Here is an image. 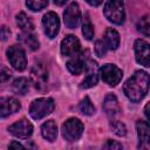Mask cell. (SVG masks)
<instances>
[{
	"label": "cell",
	"mask_w": 150,
	"mask_h": 150,
	"mask_svg": "<svg viewBox=\"0 0 150 150\" xmlns=\"http://www.w3.org/2000/svg\"><path fill=\"white\" fill-rule=\"evenodd\" d=\"M150 87V76L144 70H137L129 77L124 86L123 91L125 96L132 102H139L148 93Z\"/></svg>",
	"instance_id": "1"
},
{
	"label": "cell",
	"mask_w": 150,
	"mask_h": 150,
	"mask_svg": "<svg viewBox=\"0 0 150 150\" xmlns=\"http://www.w3.org/2000/svg\"><path fill=\"white\" fill-rule=\"evenodd\" d=\"M103 13L105 18L116 25H122L125 19L123 0H108L104 5Z\"/></svg>",
	"instance_id": "2"
},
{
	"label": "cell",
	"mask_w": 150,
	"mask_h": 150,
	"mask_svg": "<svg viewBox=\"0 0 150 150\" xmlns=\"http://www.w3.org/2000/svg\"><path fill=\"white\" fill-rule=\"evenodd\" d=\"M55 108L54 101L50 97H41L34 100L29 107V115L34 120H40L49 115Z\"/></svg>",
	"instance_id": "3"
},
{
	"label": "cell",
	"mask_w": 150,
	"mask_h": 150,
	"mask_svg": "<svg viewBox=\"0 0 150 150\" xmlns=\"http://www.w3.org/2000/svg\"><path fill=\"white\" fill-rule=\"evenodd\" d=\"M83 128L84 127L79 118H69L62 124V135L67 141L74 142L82 136Z\"/></svg>",
	"instance_id": "4"
},
{
	"label": "cell",
	"mask_w": 150,
	"mask_h": 150,
	"mask_svg": "<svg viewBox=\"0 0 150 150\" xmlns=\"http://www.w3.org/2000/svg\"><path fill=\"white\" fill-rule=\"evenodd\" d=\"M7 57L8 61L11 63V66L19 71L25 70L26 66H27V59H26V54L25 50L18 46V45H13L7 49Z\"/></svg>",
	"instance_id": "5"
},
{
	"label": "cell",
	"mask_w": 150,
	"mask_h": 150,
	"mask_svg": "<svg viewBox=\"0 0 150 150\" xmlns=\"http://www.w3.org/2000/svg\"><path fill=\"white\" fill-rule=\"evenodd\" d=\"M100 75L102 77V80L110 87H115L116 84L120 83V81L122 80L123 73L122 70L116 67L115 64H110L107 63L103 67H101L100 69Z\"/></svg>",
	"instance_id": "6"
},
{
	"label": "cell",
	"mask_w": 150,
	"mask_h": 150,
	"mask_svg": "<svg viewBox=\"0 0 150 150\" xmlns=\"http://www.w3.org/2000/svg\"><path fill=\"white\" fill-rule=\"evenodd\" d=\"M30 81L38 90H42L46 88V84L48 82V71L42 63L38 62L33 66L30 70Z\"/></svg>",
	"instance_id": "7"
},
{
	"label": "cell",
	"mask_w": 150,
	"mask_h": 150,
	"mask_svg": "<svg viewBox=\"0 0 150 150\" xmlns=\"http://www.w3.org/2000/svg\"><path fill=\"white\" fill-rule=\"evenodd\" d=\"M134 49L136 61L144 67H150V45L144 40H136Z\"/></svg>",
	"instance_id": "8"
},
{
	"label": "cell",
	"mask_w": 150,
	"mask_h": 150,
	"mask_svg": "<svg viewBox=\"0 0 150 150\" xmlns=\"http://www.w3.org/2000/svg\"><path fill=\"white\" fill-rule=\"evenodd\" d=\"M64 23L68 28L75 29L81 22V11L76 2H71L63 13Z\"/></svg>",
	"instance_id": "9"
},
{
	"label": "cell",
	"mask_w": 150,
	"mask_h": 150,
	"mask_svg": "<svg viewBox=\"0 0 150 150\" xmlns=\"http://www.w3.org/2000/svg\"><path fill=\"white\" fill-rule=\"evenodd\" d=\"M42 25H43V29L46 35L49 39H53L56 36V34L59 33V28H60V20L59 16L54 13V12H48L43 15L42 18Z\"/></svg>",
	"instance_id": "10"
},
{
	"label": "cell",
	"mask_w": 150,
	"mask_h": 150,
	"mask_svg": "<svg viewBox=\"0 0 150 150\" xmlns=\"http://www.w3.org/2000/svg\"><path fill=\"white\" fill-rule=\"evenodd\" d=\"M8 130L13 136L25 139V138H28L33 134V125L30 124V122L22 118V120H19L18 122L13 123L12 125H9Z\"/></svg>",
	"instance_id": "11"
},
{
	"label": "cell",
	"mask_w": 150,
	"mask_h": 150,
	"mask_svg": "<svg viewBox=\"0 0 150 150\" xmlns=\"http://www.w3.org/2000/svg\"><path fill=\"white\" fill-rule=\"evenodd\" d=\"M84 71L87 73V76L82 81V83H81L80 87L83 88V89H87V88H91L95 84H97L98 75H97V64H96V62L93 61V60H90V59L87 60Z\"/></svg>",
	"instance_id": "12"
},
{
	"label": "cell",
	"mask_w": 150,
	"mask_h": 150,
	"mask_svg": "<svg viewBox=\"0 0 150 150\" xmlns=\"http://www.w3.org/2000/svg\"><path fill=\"white\" fill-rule=\"evenodd\" d=\"M80 41L74 35H67L61 42V53L64 56H75L80 52Z\"/></svg>",
	"instance_id": "13"
},
{
	"label": "cell",
	"mask_w": 150,
	"mask_h": 150,
	"mask_svg": "<svg viewBox=\"0 0 150 150\" xmlns=\"http://www.w3.org/2000/svg\"><path fill=\"white\" fill-rule=\"evenodd\" d=\"M20 102L14 97H2L0 100V112L1 117H6L16 112L20 109Z\"/></svg>",
	"instance_id": "14"
},
{
	"label": "cell",
	"mask_w": 150,
	"mask_h": 150,
	"mask_svg": "<svg viewBox=\"0 0 150 150\" xmlns=\"http://www.w3.org/2000/svg\"><path fill=\"white\" fill-rule=\"evenodd\" d=\"M103 110L105 112V115L110 118H114L118 115L120 112V105L117 102V98L115 95L112 94H108L104 97V102H103Z\"/></svg>",
	"instance_id": "15"
},
{
	"label": "cell",
	"mask_w": 150,
	"mask_h": 150,
	"mask_svg": "<svg viewBox=\"0 0 150 150\" xmlns=\"http://www.w3.org/2000/svg\"><path fill=\"white\" fill-rule=\"evenodd\" d=\"M86 60L83 57V55H75L74 57H71L68 62H67V68L68 70L74 74V75H80L82 71H84L86 69Z\"/></svg>",
	"instance_id": "16"
},
{
	"label": "cell",
	"mask_w": 150,
	"mask_h": 150,
	"mask_svg": "<svg viewBox=\"0 0 150 150\" xmlns=\"http://www.w3.org/2000/svg\"><path fill=\"white\" fill-rule=\"evenodd\" d=\"M136 129H137V135L141 145H146L150 143V124L145 121H137L136 122Z\"/></svg>",
	"instance_id": "17"
},
{
	"label": "cell",
	"mask_w": 150,
	"mask_h": 150,
	"mask_svg": "<svg viewBox=\"0 0 150 150\" xmlns=\"http://www.w3.org/2000/svg\"><path fill=\"white\" fill-rule=\"evenodd\" d=\"M41 134L43 138H46L49 142H54L57 137V125L53 120H49L45 122L41 127Z\"/></svg>",
	"instance_id": "18"
},
{
	"label": "cell",
	"mask_w": 150,
	"mask_h": 150,
	"mask_svg": "<svg viewBox=\"0 0 150 150\" xmlns=\"http://www.w3.org/2000/svg\"><path fill=\"white\" fill-rule=\"evenodd\" d=\"M103 42L105 45V47L108 49L115 50L118 45H120V34L112 29V28H108L104 32V38H103Z\"/></svg>",
	"instance_id": "19"
},
{
	"label": "cell",
	"mask_w": 150,
	"mask_h": 150,
	"mask_svg": "<svg viewBox=\"0 0 150 150\" xmlns=\"http://www.w3.org/2000/svg\"><path fill=\"white\" fill-rule=\"evenodd\" d=\"M18 39H19L25 46H27L30 50H36V49L39 48V46H40L39 40H38L36 36H35L34 34H32L30 32H23V33H21V34L18 36Z\"/></svg>",
	"instance_id": "20"
},
{
	"label": "cell",
	"mask_w": 150,
	"mask_h": 150,
	"mask_svg": "<svg viewBox=\"0 0 150 150\" xmlns=\"http://www.w3.org/2000/svg\"><path fill=\"white\" fill-rule=\"evenodd\" d=\"M16 23H18V26H19L23 32H30V30L34 28L32 20H30L23 12H20L19 14H16Z\"/></svg>",
	"instance_id": "21"
},
{
	"label": "cell",
	"mask_w": 150,
	"mask_h": 150,
	"mask_svg": "<svg viewBox=\"0 0 150 150\" xmlns=\"http://www.w3.org/2000/svg\"><path fill=\"white\" fill-rule=\"evenodd\" d=\"M12 88H13V91L15 94L25 95L28 91V80L25 77H19V79L14 80Z\"/></svg>",
	"instance_id": "22"
},
{
	"label": "cell",
	"mask_w": 150,
	"mask_h": 150,
	"mask_svg": "<svg viewBox=\"0 0 150 150\" xmlns=\"http://www.w3.org/2000/svg\"><path fill=\"white\" fill-rule=\"evenodd\" d=\"M79 108H80V111H81L83 115H87V116H90V115H93V114L95 112V107L93 105V103H91V101L89 100L88 96H86V97L81 101Z\"/></svg>",
	"instance_id": "23"
},
{
	"label": "cell",
	"mask_w": 150,
	"mask_h": 150,
	"mask_svg": "<svg viewBox=\"0 0 150 150\" xmlns=\"http://www.w3.org/2000/svg\"><path fill=\"white\" fill-rule=\"evenodd\" d=\"M137 29L142 34L150 35V16H143L137 21Z\"/></svg>",
	"instance_id": "24"
},
{
	"label": "cell",
	"mask_w": 150,
	"mask_h": 150,
	"mask_svg": "<svg viewBox=\"0 0 150 150\" xmlns=\"http://www.w3.org/2000/svg\"><path fill=\"white\" fill-rule=\"evenodd\" d=\"M26 5L29 9L36 12L45 8L48 5V0H26Z\"/></svg>",
	"instance_id": "25"
},
{
	"label": "cell",
	"mask_w": 150,
	"mask_h": 150,
	"mask_svg": "<svg viewBox=\"0 0 150 150\" xmlns=\"http://www.w3.org/2000/svg\"><path fill=\"white\" fill-rule=\"evenodd\" d=\"M110 128L114 131V134H116L117 136H125V134H127V128L122 122L112 121L110 123Z\"/></svg>",
	"instance_id": "26"
},
{
	"label": "cell",
	"mask_w": 150,
	"mask_h": 150,
	"mask_svg": "<svg viewBox=\"0 0 150 150\" xmlns=\"http://www.w3.org/2000/svg\"><path fill=\"white\" fill-rule=\"evenodd\" d=\"M107 49H108V48L105 47V45H104L103 41L97 40V41L95 42V54H96L98 57H103V56L105 55Z\"/></svg>",
	"instance_id": "27"
},
{
	"label": "cell",
	"mask_w": 150,
	"mask_h": 150,
	"mask_svg": "<svg viewBox=\"0 0 150 150\" xmlns=\"http://www.w3.org/2000/svg\"><path fill=\"white\" fill-rule=\"evenodd\" d=\"M82 34L87 40H91L94 38V28L89 22H87L82 26Z\"/></svg>",
	"instance_id": "28"
},
{
	"label": "cell",
	"mask_w": 150,
	"mask_h": 150,
	"mask_svg": "<svg viewBox=\"0 0 150 150\" xmlns=\"http://www.w3.org/2000/svg\"><path fill=\"white\" fill-rule=\"evenodd\" d=\"M103 148L104 149H122L123 146H122V144H120V143H117L115 141H108L103 145Z\"/></svg>",
	"instance_id": "29"
},
{
	"label": "cell",
	"mask_w": 150,
	"mask_h": 150,
	"mask_svg": "<svg viewBox=\"0 0 150 150\" xmlns=\"http://www.w3.org/2000/svg\"><path fill=\"white\" fill-rule=\"evenodd\" d=\"M12 75V73L9 71V69H7L6 67L1 68V82H5L7 79H9Z\"/></svg>",
	"instance_id": "30"
},
{
	"label": "cell",
	"mask_w": 150,
	"mask_h": 150,
	"mask_svg": "<svg viewBox=\"0 0 150 150\" xmlns=\"http://www.w3.org/2000/svg\"><path fill=\"white\" fill-rule=\"evenodd\" d=\"M1 38H2V41H6L9 38V30L7 29L6 26H2L1 28Z\"/></svg>",
	"instance_id": "31"
},
{
	"label": "cell",
	"mask_w": 150,
	"mask_h": 150,
	"mask_svg": "<svg viewBox=\"0 0 150 150\" xmlns=\"http://www.w3.org/2000/svg\"><path fill=\"white\" fill-rule=\"evenodd\" d=\"M144 114H145L146 118L150 121V102H148L145 104V107H144Z\"/></svg>",
	"instance_id": "32"
},
{
	"label": "cell",
	"mask_w": 150,
	"mask_h": 150,
	"mask_svg": "<svg viewBox=\"0 0 150 150\" xmlns=\"http://www.w3.org/2000/svg\"><path fill=\"white\" fill-rule=\"evenodd\" d=\"M89 5H91V6H100L102 2H103V0H86Z\"/></svg>",
	"instance_id": "33"
},
{
	"label": "cell",
	"mask_w": 150,
	"mask_h": 150,
	"mask_svg": "<svg viewBox=\"0 0 150 150\" xmlns=\"http://www.w3.org/2000/svg\"><path fill=\"white\" fill-rule=\"evenodd\" d=\"M9 148H18V149H23V145H21L20 143H16V142H12L9 144Z\"/></svg>",
	"instance_id": "34"
},
{
	"label": "cell",
	"mask_w": 150,
	"mask_h": 150,
	"mask_svg": "<svg viewBox=\"0 0 150 150\" xmlns=\"http://www.w3.org/2000/svg\"><path fill=\"white\" fill-rule=\"evenodd\" d=\"M68 0H54V4L57 6H63Z\"/></svg>",
	"instance_id": "35"
}]
</instances>
